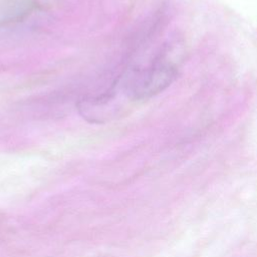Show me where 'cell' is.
Instances as JSON below:
<instances>
[{"instance_id": "1", "label": "cell", "mask_w": 257, "mask_h": 257, "mask_svg": "<svg viewBox=\"0 0 257 257\" xmlns=\"http://www.w3.org/2000/svg\"><path fill=\"white\" fill-rule=\"evenodd\" d=\"M177 62L173 49L163 47L146 66L134 72L127 84V93L132 98L142 99L162 91L173 80L177 72Z\"/></svg>"}]
</instances>
